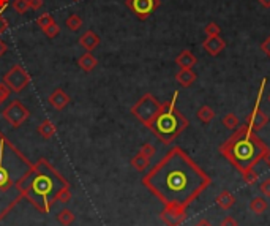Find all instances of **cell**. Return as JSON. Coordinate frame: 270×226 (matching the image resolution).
I'll return each mask as SVG.
<instances>
[{
    "mask_svg": "<svg viewBox=\"0 0 270 226\" xmlns=\"http://www.w3.org/2000/svg\"><path fill=\"white\" fill-rule=\"evenodd\" d=\"M142 183L163 206L188 207L206 192L212 179L182 147H172L142 177Z\"/></svg>",
    "mask_w": 270,
    "mask_h": 226,
    "instance_id": "obj_1",
    "label": "cell"
},
{
    "mask_svg": "<svg viewBox=\"0 0 270 226\" xmlns=\"http://www.w3.org/2000/svg\"><path fill=\"white\" fill-rule=\"evenodd\" d=\"M68 187L70 182L46 158H40L37 163H33L32 169L17 183L22 199L41 213L51 212L52 206L57 203L59 193Z\"/></svg>",
    "mask_w": 270,
    "mask_h": 226,
    "instance_id": "obj_2",
    "label": "cell"
},
{
    "mask_svg": "<svg viewBox=\"0 0 270 226\" xmlns=\"http://www.w3.org/2000/svg\"><path fill=\"white\" fill-rule=\"evenodd\" d=\"M33 163L0 132V222L22 199L17 183Z\"/></svg>",
    "mask_w": 270,
    "mask_h": 226,
    "instance_id": "obj_3",
    "label": "cell"
},
{
    "mask_svg": "<svg viewBox=\"0 0 270 226\" xmlns=\"http://www.w3.org/2000/svg\"><path fill=\"white\" fill-rule=\"evenodd\" d=\"M267 149L266 142L245 123L243 127L234 130V133L220 146L218 151L242 174L261 162Z\"/></svg>",
    "mask_w": 270,
    "mask_h": 226,
    "instance_id": "obj_4",
    "label": "cell"
},
{
    "mask_svg": "<svg viewBox=\"0 0 270 226\" xmlns=\"http://www.w3.org/2000/svg\"><path fill=\"white\" fill-rule=\"evenodd\" d=\"M177 97H179V92L172 95V100H169V102L161 103L158 114L147 125V128L163 144H171V142H174L188 127V119L176 106Z\"/></svg>",
    "mask_w": 270,
    "mask_h": 226,
    "instance_id": "obj_5",
    "label": "cell"
},
{
    "mask_svg": "<svg viewBox=\"0 0 270 226\" xmlns=\"http://www.w3.org/2000/svg\"><path fill=\"white\" fill-rule=\"evenodd\" d=\"M160 108H161V103L158 100L155 98L152 93H146L133 105L131 114L147 127V125L153 121V117L158 114Z\"/></svg>",
    "mask_w": 270,
    "mask_h": 226,
    "instance_id": "obj_6",
    "label": "cell"
},
{
    "mask_svg": "<svg viewBox=\"0 0 270 226\" xmlns=\"http://www.w3.org/2000/svg\"><path fill=\"white\" fill-rule=\"evenodd\" d=\"M30 81H32L30 75L21 67V65H15V67L3 76V82L8 86L10 90L15 93L22 92L24 89L30 84Z\"/></svg>",
    "mask_w": 270,
    "mask_h": 226,
    "instance_id": "obj_7",
    "label": "cell"
},
{
    "mask_svg": "<svg viewBox=\"0 0 270 226\" xmlns=\"http://www.w3.org/2000/svg\"><path fill=\"white\" fill-rule=\"evenodd\" d=\"M2 116L13 128H19L30 117V111L19 102V100H13V102L2 111Z\"/></svg>",
    "mask_w": 270,
    "mask_h": 226,
    "instance_id": "obj_8",
    "label": "cell"
},
{
    "mask_svg": "<svg viewBox=\"0 0 270 226\" xmlns=\"http://www.w3.org/2000/svg\"><path fill=\"white\" fill-rule=\"evenodd\" d=\"M127 7L133 11L136 17L139 19H147L149 16L160 7V0H127Z\"/></svg>",
    "mask_w": 270,
    "mask_h": 226,
    "instance_id": "obj_9",
    "label": "cell"
},
{
    "mask_svg": "<svg viewBox=\"0 0 270 226\" xmlns=\"http://www.w3.org/2000/svg\"><path fill=\"white\" fill-rule=\"evenodd\" d=\"M187 207H177V206H165L161 211L160 218L166 226H180L187 220Z\"/></svg>",
    "mask_w": 270,
    "mask_h": 226,
    "instance_id": "obj_10",
    "label": "cell"
},
{
    "mask_svg": "<svg viewBox=\"0 0 270 226\" xmlns=\"http://www.w3.org/2000/svg\"><path fill=\"white\" fill-rule=\"evenodd\" d=\"M245 123H247L253 132H259V130H262L269 123V117L266 112L259 108V105H255L253 111L247 116V119H245Z\"/></svg>",
    "mask_w": 270,
    "mask_h": 226,
    "instance_id": "obj_11",
    "label": "cell"
},
{
    "mask_svg": "<svg viewBox=\"0 0 270 226\" xmlns=\"http://www.w3.org/2000/svg\"><path fill=\"white\" fill-rule=\"evenodd\" d=\"M202 47H204V51H206L209 56L215 57V56H218L221 51H225L226 43H225V40L220 37V35H215V37H207L206 40H204Z\"/></svg>",
    "mask_w": 270,
    "mask_h": 226,
    "instance_id": "obj_12",
    "label": "cell"
},
{
    "mask_svg": "<svg viewBox=\"0 0 270 226\" xmlns=\"http://www.w3.org/2000/svg\"><path fill=\"white\" fill-rule=\"evenodd\" d=\"M70 102H71L70 95L67 92H63L62 89H56V90L49 95V105L57 111H62L63 108H67Z\"/></svg>",
    "mask_w": 270,
    "mask_h": 226,
    "instance_id": "obj_13",
    "label": "cell"
},
{
    "mask_svg": "<svg viewBox=\"0 0 270 226\" xmlns=\"http://www.w3.org/2000/svg\"><path fill=\"white\" fill-rule=\"evenodd\" d=\"M79 45L84 47L86 51H93L95 47H97L100 45V37L97 33H95L93 30H87V32H84L81 35V38H79Z\"/></svg>",
    "mask_w": 270,
    "mask_h": 226,
    "instance_id": "obj_14",
    "label": "cell"
},
{
    "mask_svg": "<svg viewBox=\"0 0 270 226\" xmlns=\"http://www.w3.org/2000/svg\"><path fill=\"white\" fill-rule=\"evenodd\" d=\"M176 81L182 87H190L196 81V73L193 68H180L176 75Z\"/></svg>",
    "mask_w": 270,
    "mask_h": 226,
    "instance_id": "obj_15",
    "label": "cell"
},
{
    "mask_svg": "<svg viewBox=\"0 0 270 226\" xmlns=\"http://www.w3.org/2000/svg\"><path fill=\"white\" fill-rule=\"evenodd\" d=\"M176 63L179 65L180 68H193L195 65L197 63V59L195 57V54L191 51L185 49L176 57Z\"/></svg>",
    "mask_w": 270,
    "mask_h": 226,
    "instance_id": "obj_16",
    "label": "cell"
},
{
    "mask_svg": "<svg viewBox=\"0 0 270 226\" xmlns=\"http://www.w3.org/2000/svg\"><path fill=\"white\" fill-rule=\"evenodd\" d=\"M77 65L86 71V73H90V71H93L95 68H97V65H98V60H97V57H95L92 52H86V54H82L79 57V60H77Z\"/></svg>",
    "mask_w": 270,
    "mask_h": 226,
    "instance_id": "obj_17",
    "label": "cell"
},
{
    "mask_svg": "<svg viewBox=\"0 0 270 226\" xmlns=\"http://www.w3.org/2000/svg\"><path fill=\"white\" fill-rule=\"evenodd\" d=\"M215 203H217V206L220 207V209L223 211H229L231 207L236 204V196H234L231 192H227V190H225V192H221L217 199H215Z\"/></svg>",
    "mask_w": 270,
    "mask_h": 226,
    "instance_id": "obj_18",
    "label": "cell"
},
{
    "mask_svg": "<svg viewBox=\"0 0 270 226\" xmlns=\"http://www.w3.org/2000/svg\"><path fill=\"white\" fill-rule=\"evenodd\" d=\"M37 133L45 139H52L57 133V127L51 121H43L37 127Z\"/></svg>",
    "mask_w": 270,
    "mask_h": 226,
    "instance_id": "obj_19",
    "label": "cell"
},
{
    "mask_svg": "<svg viewBox=\"0 0 270 226\" xmlns=\"http://www.w3.org/2000/svg\"><path fill=\"white\" fill-rule=\"evenodd\" d=\"M149 165H150V158H147L146 155H142L141 152H137L136 155L131 158V166L137 171V172H142V171H146L149 168Z\"/></svg>",
    "mask_w": 270,
    "mask_h": 226,
    "instance_id": "obj_20",
    "label": "cell"
},
{
    "mask_svg": "<svg viewBox=\"0 0 270 226\" xmlns=\"http://www.w3.org/2000/svg\"><path fill=\"white\" fill-rule=\"evenodd\" d=\"M76 215L73 213V211L70 209H62L57 213V222L62 225V226H71L75 223Z\"/></svg>",
    "mask_w": 270,
    "mask_h": 226,
    "instance_id": "obj_21",
    "label": "cell"
},
{
    "mask_svg": "<svg viewBox=\"0 0 270 226\" xmlns=\"http://www.w3.org/2000/svg\"><path fill=\"white\" fill-rule=\"evenodd\" d=\"M267 206H269L267 201L264 198H261V196H257V198H255L250 203V211L253 213H256V215H262V213L267 211Z\"/></svg>",
    "mask_w": 270,
    "mask_h": 226,
    "instance_id": "obj_22",
    "label": "cell"
},
{
    "mask_svg": "<svg viewBox=\"0 0 270 226\" xmlns=\"http://www.w3.org/2000/svg\"><path fill=\"white\" fill-rule=\"evenodd\" d=\"M215 111L210 108V106H207V105H204V106H201L199 108V111H197V117H199V121L202 122V123H209V122H212L213 119H215Z\"/></svg>",
    "mask_w": 270,
    "mask_h": 226,
    "instance_id": "obj_23",
    "label": "cell"
},
{
    "mask_svg": "<svg viewBox=\"0 0 270 226\" xmlns=\"http://www.w3.org/2000/svg\"><path fill=\"white\" fill-rule=\"evenodd\" d=\"M65 26H67L71 32L79 30V29L82 27V17L79 15H70L67 17V21H65Z\"/></svg>",
    "mask_w": 270,
    "mask_h": 226,
    "instance_id": "obj_24",
    "label": "cell"
},
{
    "mask_svg": "<svg viewBox=\"0 0 270 226\" xmlns=\"http://www.w3.org/2000/svg\"><path fill=\"white\" fill-rule=\"evenodd\" d=\"M242 177H243V182L247 183V185H255V183L257 182V179H259V174L255 171V168H251L248 171L242 172Z\"/></svg>",
    "mask_w": 270,
    "mask_h": 226,
    "instance_id": "obj_25",
    "label": "cell"
},
{
    "mask_svg": "<svg viewBox=\"0 0 270 226\" xmlns=\"http://www.w3.org/2000/svg\"><path fill=\"white\" fill-rule=\"evenodd\" d=\"M223 125L227 130H236L239 127V117L236 114H232V112H229V114H226L223 117Z\"/></svg>",
    "mask_w": 270,
    "mask_h": 226,
    "instance_id": "obj_26",
    "label": "cell"
},
{
    "mask_svg": "<svg viewBox=\"0 0 270 226\" xmlns=\"http://www.w3.org/2000/svg\"><path fill=\"white\" fill-rule=\"evenodd\" d=\"M13 10L17 15H26L30 10L29 0H13Z\"/></svg>",
    "mask_w": 270,
    "mask_h": 226,
    "instance_id": "obj_27",
    "label": "cell"
},
{
    "mask_svg": "<svg viewBox=\"0 0 270 226\" xmlns=\"http://www.w3.org/2000/svg\"><path fill=\"white\" fill-rule=\"evenodd\" d=\"M52 22H56L54 21V16L51 13H43L41 16H38V19H37V26L41 29V30H45V29L47 26H51Z\"/></svg>",
    "mask_w": 270,
    "mask_h": 226,
    "instance_id": "obj_28",
    "label": "cell"
},
{
    "mask_svg": "<svg viewBox=\"0 0 270 226\" xmlns=\"http://www.w3.org/2000/svg\"><path fill=\"white\" fill-rule=\"evenodd\" d=\"M43 32H45V35H46L47 38H56L57 35L60 33V26H59L57 22H52L51 26H47Z\"/></svg>",
    "mask_w": 270,
    "mask_h": 226,
    "instance_id": "obj_29",
    "label": "cell"
},
{
    "mask_svg": "<svg viewBox=\"0 0 270 226\" xmlns=\"http://www.w3.org/2000/svg\"><path fill=\"white\" fill-rule=\"evenodd\" d=\"M204 32H206L207 37H215V35H220V26L217 22H209L206 27H204Z\"/></svg>",
    "mask_w": 270,
    "mask_h": 226,
    "instance_id": "obj_30",
    "label": "cell"
},
{
    "mask_svg": "<svg viewBox=\"0 0 270 226\" xmlns=\"http://www.w3.org/2000/svg\"><path fill=\"white\" fill-rule=\"evenodd\" d=\"M139 152L142 155H146L147 158H152L155 155V152H157V149H155V146L150 144V142H146V144H142V147L139 149Z\"/></svg>",
    "mask_w": 270,
    "mask_h": 226,
    "instance_id": "obj_31",
    "label": "cell"
},
{
    "mask_svg": "<svg viewBox=\"0 0 270 226\" xmlns=\"http://www.w3.org/2000/svg\"><path fill=\"white\" fill-rule=\"evenodd\" d=\"M71 201V188H63L57 196V203H70Z\"/></svg>",
    "mask_w": 270,
    "mask_h": 226,
    "instance_id": "obj_32",
    "label": "cell"
},
{
    "mask_svg": "<svg viewBox=\"0 0 270 226\" xmlns=\"http://www.w3.org/2000/svg\"><path fill=\"white\" fill-rule=\"evenodd\" d=\"M10 93H11V90L8 89V86L5 84V82H0V100H2V103L10 97Z\"/></svg>",
    "mask_w": 270,
    "mask_h": 226,
    "instance_id": "obj_33",
    "label": "cell"
},
{
    "mask_svg": "<svg viewBox=\"0 0 270 226\" xmlns=\"http://www.w3.org/2000/svg\"><path fill=\"white\" fill-rule=\"evenodd\" d=\"M259 190H261V193L264 196H267V198H270V179H266L264 181L261 185H259Z\"/></svg>",
    "mask_w": 270,
    "mask_h": 226,
    "instance_id": "obj_34",
    "label": "cell"
},
{
    "mask_svg": "<svg viewBox=\"0 0 270 226\" xmlns=\"http://www.w3.org/2000/svg\"><path fill=\"white\" fill-rule=\"evenodd\" d=\"M220 226H239V223H237V220L234 218V217H225L223 220H221V223H220Z\"/></svg>",
    "mask_w": 270,
    "mask_h": 226,
    "instance_id": "obj_35",
    "label": "cell"
},
{
    "mask_svg": "<svg viewBox=\"0 0 270 226\" xmlns=\"http://www.w3.org/2000/svg\"><path fill=\"white\" fill-rule=\"evenodd\" d=\"M261 49L264 51V54H266L269 59H270V37H267L266 40L262 41V45H261Z\"/></svg>",
    "mask_w": 270,
    "mask_h": 226,
    "instance_id": "obj_36",
    "label": "cell"
},
{
    "mask_svg": "<svg viewBox=\"0 0 270 226\" xmlns=\"http://www.w3.org/2000/svg\"><path fill=\"white\" fill-rule=\"evenodd\" d=\"M43 0H29V5H30V10L33 11H38L41 7H43Z\"/></svg>",
    "mask_w": 270,
    "mask_h": 226,
    "instance_id": "obj_37",
    "label": "cell"
},
{
    "mask_svg": "<svg viewBox=\"0 0 270 226\" xmlns=\"http://www.w3.org/2000/svg\"><path fill=\"white\" fill-rule=\"evenodd\" d=\"M7 30H8V21L5 19L2 13H0V35H2L3 32H7Z\"/></svg>",
    "mask_w": 270,
    "mask_h": 226,
    "instance_id": "obj_38",
    "label": "cell"
},
{
    "mask_svg": "<svg viewBox=\"0 0 270 226\" xmlns=\"http://www.w3.org/2000/svg\"><path fill=\"white\" fill-rule=\"evenodd\" d=\"M8 51V46H7V43H5V41L0 38V57L2 56H5V52Z\"/></svg>",
    "mask_w": 270,
    "mask_h": 226,
    "instance_id": "obj_39",
    "label": "cell"
},
{
    "mask_svg": "<svg viewBox=\"0 0 270 226\" xmlns=\"http://www.w3.org/2000/svg\"><path fill=\"white\" fill-rule=\"evenodd\" d=\"M262 160H264V162H266V165L270 168V149H267V151H266V153H264Z\"/></svg>",
    "mask_w": 270,
    "mask_h": 226,
    "instance_id": "obj_40",
    "label": "cell"
},
{
    "mask_svg": "<svg viewBox=\"0 0 270 226\" xmlns=\"http://www.w3.org/2000/svg\"><path fill=\"white\" fill-rule=\"evenodd\" d=\"M10 0H0V13H3V10L8 7Z\"/></svg>",
    "mask_w": 270,
    "mask_h": 226,
    "instance_id": "obj_41",
    "label": "cell"
},
{
    "mask_svg": "<svg viewBox=\"0 0 270 226\" xmlns=\"http://www.w3.org/2000/svg\"><path fill=\"white\" fill-rule=\"evenodd\" d=\"M195 226H213V225L210 223V222H207V220H204V218H202V220H199V222H197Z\"/></svg>",
    "mask_w": 270,
    "mask_h": 226,
    "instance_id": "obj_42",
    "label": "cell"
},
{
    "mask_svg": "<svg viewBox=\"0 0 270 226\" xmlns=\"http://www.w3.org/2000/svg\"><path fill=\"white\" fill-rule=\"evenodd\" d=\"M259 3L262 5V7L270 8V0H259Z\"/></svg>",
    "mask_w": 270,
    "mask_h": 226,
    "instance_id": "obj_43",
    "label": "cell"
},
{
    "mask_svg": "<svg viewBox=\"0 0 270 226\" xmlns=\"http://www.w3.org/2000/svg\"><path fill=\"white\" fill-rule=\"evenodd\" d=\"M269 102H270V95H269Z\"/></svg>",
    "mask_w": 270,
    "mask_h": 226,
    "instance_id": "obj_44",
    "label": "cell"
},
{
    "mask_svg": "<svg viewBox=\"0 0 270 226\" xmlns=\"http://www.w3.org/2000/svg\"><path fill=\"white\" fill-rule=\"evenodd\" d=\"M0 105H2V100H0Z\"/></svg>",
    "mask_w": 270,
    "mask_h": 226,
    "instance_id": "obj_45",
    "label": "cell"
}]
</instances>
